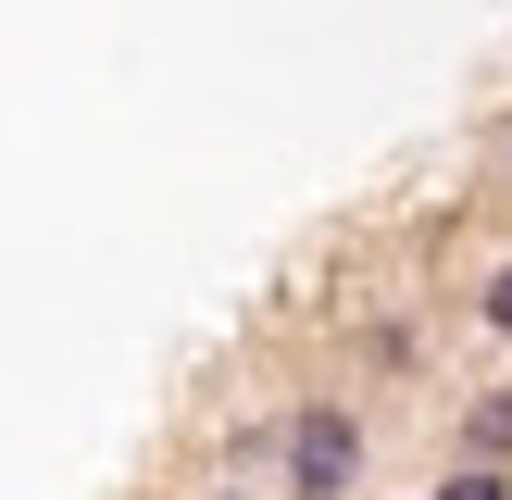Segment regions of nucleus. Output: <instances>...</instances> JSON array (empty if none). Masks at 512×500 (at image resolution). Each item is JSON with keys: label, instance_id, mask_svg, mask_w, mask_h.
Listing matches in <instances>:
<instances>
[{"label": "nucleus", "instance_id": "5", "mask_svg": "<svg viewBox=\"0 0 512 500\" xmlns=\"http://www.w3.org/2000/svg\"><path fill=\"white\" fill-rule=\"evenodd\" d=\"M200 500H250V488H200Z\"/></svg>", "mask_w": 512, "mask_h": 500}, {"label": "nucleus", "instance_id": "6", "mask_svg": "<svg viewBox=\"0 0 512 500\" xmlns=\"http://www.w3.org/2000/svg\"><path fill=\"white\" fill-rule=\"evenodd\" d=\"M500 188H512V163H500Z\"/></svg>", "mask_w": 512, "mask_h": 500}, {"label": "nucleus", "instance_id": "3", "mask_svg": "<svg viewBox=\"0 0 512 500\" xmlns=\"http://www.w3.org/2000/svg\"><path fill=\"white\" fill-rule=\"evenodd\" d=\"M438 500H512V463H463V475H450Z\"/></svg>", "mask_w": 512, "mask_h": 500}, {"label": "nucleus", "instance_id": "2", "mask_svg": "<svg viewBox=\"0 0 512 500\" xmlns=\"http://www.w3.org/2000/svg\"><path fill=\"white\" fill-rule=\"evenodd\" d=\"M463 463H512V388H488L463 413Z\"/></svg>", "mask_w": 512, "mask_h": 500}, {"label": "nucleus", "instance_id": "1", "mask_svg": "<svg viewBox=\"0 0 512 500\" xmlns=\"http://www.w3.org/2000/svg\"><path fill=\"white\" fill-rule=\"evenodd\" d=\"M275 475H288V500H350L363 488V413L350 400H300L275 425Z\"/></svg>", "mask_w": 512, "mask_h": 500}, {"label": "nucleus", "instance_id": "4", "mask_svg": "<svg viewBox=\"0 0 512 500\" xmlns=\"http://www.w3.org/2000/svg\"><path fill=\"white\" fill-rule=\"evenodd\" d=\"M475 313H488V325H500V338H512V263L488 275V288H475Z\"/></svg>", "mask_w": 512, "mask_h": 500}]
</instances>
